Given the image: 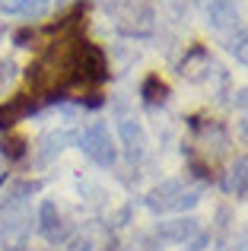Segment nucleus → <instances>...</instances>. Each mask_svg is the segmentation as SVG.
I'll return each instance as SVG.
<instances>
[{
	"instance_id": "9",
	"label": "nucleus",
	"mask_w": 248,
	"mask_h": 251,
	"mask_svg": "<svg viewBox=\"0 0 248 251\" xmlns=\"http://www.w3.org/2000/svg\"><path fill=\"white\" fill-rule=\"evenodd\" d=\"M38 223H42V235L48 242L61 239V213H57L54 201H42V207H38Z\"/></svg>"
},
{
	"instance_id": "3",
	"label": "nucleus",
	"mask_w": 248,
	"mask_h": 251,
	"mask_svg": "<svg viewBox=\"0 0 248 251\" xmlns=\"http://www.w3.org/2000/svg\"><path fill=\"white\" fill-rule=\"evenodd\" d=\"M74 80L83 83H105L108 80V61H105V51L93 42H76L74 51Z\"/></svg>"
},
{
	"instance_id": "4",
	"label": "nucleus",
	"mask_w": 248,
	"mask_h": 251,
	"mask_svg": "<svg viewBox=\"0 0 248 251\" xmlns=\"http://www.w3.org/2000/svg\"><path fill=\"white\" fill-rule=\"evenodd\" d=\"M118 16V29L127 35H149L153 32V6L149 0H124L115 10Z\"/></svg>"
},
{
	"instance_id": "1",
	"label": "nucleus",
	"mask_w": 248,
	"mask_h": 251,
	"mask_svg": "<svg viewBox=\"0 0 248 251\" xmlns=\"http://www.w3.org/2000/svg\"><path fill=\"white\" fill-rule=\"evenodd\" d=\"M80 150L96 162V166H115L118 159V140L105 121H89L80 134Z\"/></svg>"
},
{
	"instance_id": "12",
	"label": "nucleus",
	"mask_w": 248,
	"mask_h": 251,
	"mask_svg": "<svg viewBox=\"0 0 248 251\" xmlns=\"http://www.w3.org/2000/svg\"><path fill=\"white\" fill-rule=\"evenodd\" d=\"M143 99H147V102H162V99L169 96V86L159 80V76H149L147 83H143Z\"/></svg>"
},
{
	"instance_id": "5",
	"label": "nucleus",
	"mask_w": 248,
	"mask_h": 251,
	"mask_svg": "<svg viewBox=\"0 0 248 251\" xmlns=\"http://www.w3.org/2000/svg\"><path fill=\"white\" fill-rule=\"evenodd\" d=\"M194 147L210 162H217L220 156L229 153V134H226V127L217 124V121H198L194 124Z\"/></svg>"
},
{
	"instance_id": "8",
	"label": "nucleus",
	"mask_w": 248,
	"mask_h": 251,
	"mask_svg": "<svg viewBox=\"0 0 248 251\" xmlns=\"http://www.w3.org/2000/svg\"><path fill=\"white\" fill-rule=\"evenodd\" d=\"M236 19H239L236 0H207V23L213 29H229Z\"/></svg>"
},
{
	"instance_id": "16",
	"label": "nucleus",
	"mask_w": 248,
	"mask_h": 251,
	"mask_svg": "<svg viewBox=\"0 0 248 251\" xmlns=\"http://www.w3.org/2000/svg\"><path fill=\"white\" fill-rule=\"evenodd\" d=\"M232 54H236V61L248 64V32H245V35H239V38H236V45H232Z\"/></svg>"
},
{
	"instance_id": "10",
	"label": "nucleus",
	"mask_w": 248,
	"mask_h": 251,
	"mask_svg": "<svg viewBox=\"0 0 248 251\" xmlns=\"http://www.w3.org/2000/svg\"><path fill=\"white\" fill-rule=\"evenodd\" d=\"M121 137H124V143H127V150H130V156H137L140 159L143 156V150H147V137H143V127L137 121H121Z\"/></svg>"
},
{
	"instance_id": "7",
	"label": "nucleus",
	"mask_w": 248,
	"mask_h": 251,
	"mask_svg": "<svg viewBox=\"0 0 248 251\" xmlns=\"http://www.w3.org/2000/svg\"><path fill=\"white\" fill-rule=\"evenodd\" d=\"M223 191L226 194H236V197H245L248 194V156H239L223 175Z\"/></svg>"
},
{
	"instance_id": "14",
	"label": "nucleus",
	"mask_w": 248,
	"mask_h": 251,
	"mask_svg": "<svg viewBox=\"0 0 248 251\" xmlns=\"http://www.w3.org/2000/svg\"><path fill=\"white\" fill-rule=\"evenodd\" d=\"M25 0H0V13L3 16H23Z\"/></svg>"
},
{
	"instance_id": "17",
	"label": "nucleus",
	"mask_w": 248,
	"mask_h": 251,
	"mask_svg": "<svg viewBox=\"0 0 248 251\" xmlns=\"http://www.w3.org/2000/svg\"><path fill=\"white\" fill-rule=\"evenodd\" d=\"M236 108L242 111V118H245V127H248V89H239V92H236Z\"/></svg>"
},
{
	"instance_id": "13",
	"label": "nucleus",
	"mask_w": 248,
	"mask_h": 251,
	"mask_svg": "<svg viewBox=\"0 0 248 251\" xmlns=\"http://www.w3.org/2000/svg\"><path fill=\"white\" fill-rule=\"evenodd\" d=\"M48 6H51V0H25L23 16L25 19H38V16H45V13H48Z\"/></svg>"
},
{
	"instance_id": "15",
	"label": "nucleus",
	"mask_w": 248,
	"mask_h": 251,
	"mask_svg": "<svg viewBox=\"0 0 248 251\" xmlns=\"http://www.w3.org/2000/svg\"><path fill=\"white\" fill-rule=\"evenodd\" d=\"M13 76H16V64H13V61H3V64H0V92L10 86Z\"/></svg>"
},
{
	"instance_id": "18",
	"label": "nucleus",
	"mask_w": 248,
	"mask_h": 251,
	"mask_svg": "<svg viewBox=\"0 0 248 251\" xmlns=\"http://www.w3.org/2000/svg\"><path fill=\"white\" fill-rule=\"evenodd\" d=\"M3 175H6V153H0V181H3Z\"/></svg>"
},
{
	"instance_id": "11",
	"label": "nucleus",
	"mask_w": 248,
	"mask_h": 251,
	"mask_svg": "<svg viewBox=\"0 0 248 251\" xmlns=\"http://www.w3.org/2000/svg\"><path fill=\"white\" fill-rule=\"evenodd\" d=\"M191 232H194V220H175L162 226V239H172V242H185Z\"/></svg>"
},
{
	"instance_id": "6",
	"label": "nucleus",
	"mask_w": 248,
	"mask_h": 251,
	"mask_svg": "<svg viewBox=\"0 0 248 251\" xmlns=\"http://www.w3.org/2000/svg\"><path fill=\"white\" fill-rule=\"evenodd\" d=\"M0 216H6V223H0V239L3 245H23L25 242V232H29V216L16 207V203H6L0 207Z\"/></svg>"
},
{
	"instance_id": "2",
	"label": "nucleus",
	"mask_w": 248,
	"mask_h": 251,
	"mask_svg": "<svg viewBox=\"0 0 248 251\" xmlns=\"http://www.w3.org/2000/svg\"><path fill=\"white\" fill-rule=\"evenodd\" d=\"M198 201H200L198 188H188L185 181H166V184H159V188L149 191L147 207L153 210V213H175V210L194 207Z\"/></svg>"
}]
</instances>
